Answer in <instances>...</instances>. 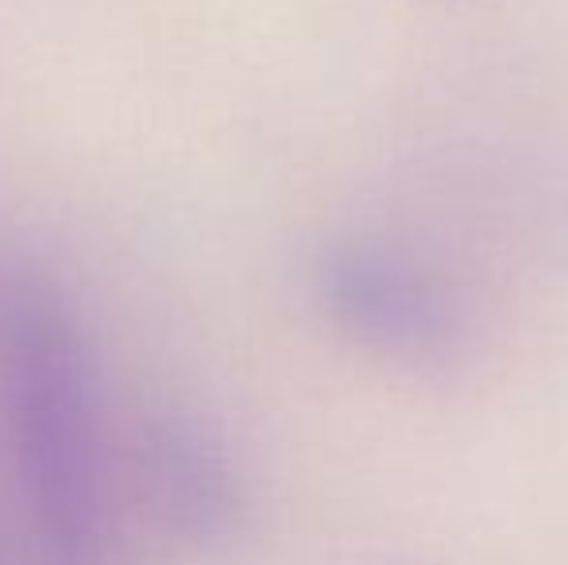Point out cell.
<instances>
[{
  "label": "cell",
  "instance_id": "obj_1",
  "mask_svg": "<svg viewBox=\"0 0 568 565\" xmlns=\"http://www.w3.org/2000/svg\"><path fill=\"white\" fill-rule=\"evenodd\" d=\"M0 400L47 565H109L113 523L93 349L70 294L0 241Z\"/></svg>",
  "mask_w": 568,
  "mask_h": 565
},
{
  "label": "cell",
  "instance_id": "obj_2",
  "mask_svg": "<svg viewBox=\"0 0 568 565\" xmlns=\"http://www.w3.org/2000/svg\"><path fill=\"white\" fill-rule=\"evenodd\" d=\"M314 299L341 337L406 369L449 364L468 337L453 286L395 244L337 241L322 249Z\"/></svg>",
  "mask_w": 568,
  "mask_h": 565
},
{
  "label": "cell",
  "instance_id": "obj_3",
  "mask_svg": "<svg viewBox=\"0 0 568 565\" xmlns=\"http://www.w3.org/2000/svg\"><path fill=\"white\" fill-rule=\"evenodd\" d=\"M135 457L151 504L174 535L194 546H225L244 531L247 492L240 465L202 415L151 411L135 434Z\"/></svg>",
  "mask_w": 568,
  "mask_h": 565
}]
</instances>
